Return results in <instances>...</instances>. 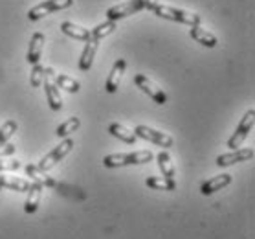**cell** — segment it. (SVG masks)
<instances>
[{"label":"cell","mask_w":255,"mask_h":239,"mask_svg":"<svg viewBox=\"0 0 255 239\" xmlns=\"http://www.w3.org/2000/svg\"><path fill=\"white\" fill-rule=\"evenodd\" d=\"M154 158L151 151H134V153H114L103 158L105 168H123V166H138L149 164Z\"/></svg>","instance_id":"cell-1"},{"label":"cell","mask_w":255,"mask_h":239,"mask_svg":"<svg viewBox=\"0 0 255 239\" xmlns=\"http://www.w3.org/2000/svg\"><path fill=\"white\" fill-rule=\"evenodd\" d=\"M152 13L160 18H167V20L187 24V26H197V24H200V17H198L197 13L186 11V9H180V7L165 6V4H158V6L152 9Z\"/></svg>","instance_id":"cell-2"},{"label":"cell","mask_w":255,"mask_h":239,"mask_svg":"<svg viewBox=\"0 0 255 239\" xmlns=\"http://www.w3.org/2000/svg\"><path fill=\"white\" fill-rule=\"evenodd\" d=\"M254 123H255V109H250L244 118L241 120L239 123V127L235 129V133L232 134V138L228 140V147L230 149H239V147L243 146V142L248 138V134L252 133V129H254Z\"/></svg>","instance_id":"cell-3"},{"label":"cell","mask_w":255,"mask_h":239,"mask_svg":"<svg viewBox=\"0 0 255 239\" xmlns=\"http://www.w3.org/2000/svg\"><path fill=\"white\" fill-rule=\"evenodd\" d=\"M72 147H74V140L72 138H64L61 144H59L57 147H53L52 151L48 153L46 157L41 158V162L37 164L39 166V169H42V171H48V169H52L57 166V162H61L66 155H68L70 151H72Z\"/></svg>","instance_id":"cell-4"},{"label":"cell","mask_w":255,"mask_h":239,"mask_svg":"<svg viewBox=\"0 0 255 239\" xmlns=\"http://www.w3.org/2000/svg\"><path fill=\"white\" fill-rule=\"evenodd\" d=\"M74 4V0H44L41 4H37L35 7H31L28 11L29 20H39V18L46 17L53 11H61V9H66Z\"/></svg>","instance_id":"cell-5"},{"label":"cell","mask_w":255,"mask_h":239,"mask_svg":"<svg viewBox=\"0 0 255 239\" xmlns=\"http://www.w3.org/2000/svg\"><path fill=\"white\" fill-rule=\"evenodd\" d=\"M134 134L141 138V140H147V142H152L154 146L158 147H173L174 140L173 136H169L167 133H162V131H156V129L152 127H147V125H138V127L134 129Z\"/></svg>","instance_id":"cell-6"},{"label":"cell","mask_w":255,"mask_h":239,"mask_svg":"<svg viewBox=\"0 0 255 239\" xmlns=\"http://www.w3.org/2000/svg\"><path fill=\"white\" fill-rule=\"evenodd\" d=\"M141 9H145V0H127L123 4H118V6H112L111 9H107V20L118 22L120 18L134 15V13L141 11Z\"/></svg>","instance_id":"cell-7"},{"label":"cell","mask_w":255,"mask_h":239,"mask_svg":"<svg viewBox=\"0 0 255 239\" xmlns=\"http://www.w3.org/2000/svg\"><path fill=\"white\" fill-rule=\"evenodd\" d=\"M134 83H136V87H138L143 94H147L154 103H158V105H165V103H167V96H165V92H163L158 85H154L147 76L138 74V76L134 77Z\"/></svg>","instance_id":"cell-8"},{"label":"cell","mask_w":255,"mask_h":239,"mask_svg":"<svg viewBox=\"0 0 255 239\" xmlns=\"http://www.w3.org/2000/svg\"><path fill=\"white\" fill-rule=\"evenodd\" d=\"M55 72L52 68H46V74H44V92H46V99H48V105L52 111H61L63 107V98H61V92H59V87L55 85V77H53Z\"/></svg>","instance_id":"cell-9"},{"label":"cell","mask_w":255,"mask_h":239,"mask_svg":"<svg viewBox=\"0 0 255 239\" xmlns=\"http://www.w3.org/2000/svg\"><path fill=\"white\" fill-rule=\"evenodd\" d=\"M254 158V149H233V153H226V155H219L215 164L219 168H228L237 162H246Z\"/></svg>","instance_id":"cell-10"},{"label":"cell","mask_w":255,"mask_h":239,"mask_svg":"<svg viewBox=\"0 0 255 239\" xmlns=\"http://www.w3.org/2000/svg\"><path fill=\"white\" fill-rule=\"evenodd\" d=\"M125 68H127V61H125V59H118L116 63H114L111 74H109V79H107V83H105V90H107L109 94L118 92Z\"/></svg>","instance_id":"cell-11"},{"label":"cell","mask_w":255,"mask_h":239,"mask_svg":"<svg viewBox=\"0 0 255 239\" xmlns=\"http://www.w3.org/2000/svg\"><path fill=\"white\" fill-rule=\"evenodd\" d=\"M42 48H44V33L35 31L33 35H31V41H29L26 61H28L29 64L39 63V59H41V55H42Z\"/></svg>","instance_id":"cell-12"},{"label":"cell","mask_w":255,"mask_h":239,"mask_svg":"<svg viewBox=\"0 0 255 239\" xmlns=\"http://www.w3.org/2000/svg\"><path fill=\"white\" fill-rule=\"evenodd\" d=\"M189 35H191L193 41H197L198 44H202V46L206 48H215L217 46V37L211 33V31H208L206 28H202L200 24H197V26H189Z\"/></svg>","instance_id":"cell-13"},{"label":"cell","mask_w":255,"mask_h":239,"mask_svg":"<svg viewBox=\"0 0 255 239\" xmlns=\"http://www.w3.org/2000/svg\"><path fill=\"white\" fill-rule=\"evenodd\" d=\"M228 184H232V175L222 173V175H217V177H213V179H209V181L204 182L202 186H200V193H202V195H213L215 192L226 188Z\"/></svg>","instance_id":"cell-14"},{"label":"cell","mask_w":255,"mask_h":239,"mask_svg":"<svg viewBox=\"0 0 255 239\" xmlns=\"http://www.w3.org/2000/svg\"><path fill=\"white\" fill-rule=\"evenodd\" d=\"M61 31H63L64 35L72 37V39H77V41H90L92 39V35H90V29L83 28V26H77V24L74 22H63L61 24Z\"/></svg>","instance_id":"cell-15"},{"label":"cell","mask_w":255,"mask_h":239,"mask_svg":"<svg viewBox=\"0 0 255 239\" xmlns=\"http://www.w3.org/2000/svg\"><path fill=\"white\" fill-rule=\"evenodd\" d=\"M41 193L42 186L39 182H31V186L28 190V199H26V204H24V212L26 214H35L37 208H39V203H41Z\"/></svg>","instance_id":"cell-16"},{"label":"cell","mask_w":255,"mask_h":239,"mask_svg":"<svg viewBox=\"0 0 255 239\" xmlns=\"http://www.w3.org/2000/svg\"><path fill=\"white\" fill-rule=\"evenodd\" d=\"M98 44L99 41H96V39L87 41V46H85V50L81 53V59H79V68L83 72H88L92 68L94 57H96V52H98Z\"/></svg>","instance_id":"cell-17"},{"label":"cell","mask_w":255,"mask_h":239,"mask_svg":"<svg viewBox=\"0 0 255 239\" xmlns=\"http://www.w3.org/2000/svg\"><path fill=\"white\" fill-rule=\"evenodd\" d=\"M24 169H26V175L31 177V179H33V182H39L41 186H48V188L57 186V182L53 181L52 177H48L46 171L39 169V166H35V164H28Z\"/></svg>","instance_id":"cell-18"},{"label":"cell","mask_w":255,"mask_h":239,"mask_svg":"<svg viewBox=\"0 0 255 239\" xmlns=\"http://www.w3.org/2000/svg\"><path fill=\"white\" fill-rule=\"evenodd\" d=\"M109 133L114 138H118V140L125 142V144H136V140H138V136L132 131H128L127 127H123L122 123H111L109 125Z\"/></svg>","instance_id":"cell-19"},{"label":"cell","mask_w":255,"mask_h":239,"mask_svg":"<svg viewBox=\"0 0 255 239\" xmlns=\"http://www.w3.org/2000/svg\"><path fill=\"white\" fill-rule=\"evenodd\" d=\"M156 162H158L160 171H162V177H165V179H174V164H173V158H171V155H169L167 151L158 153Z\"/></svg>","instance_id":"cell-20"},{"label":"cell","mask_w":255,"mask_h":239,"mask_svg":"<svg viewBox=\"0 0 255 239\" xmlns=\"http://www.w3.org/2000/svg\"><path fill=\"white\" fill-rule=\"evenodd\" d=\"M145 184L152 190H162V192H173L176 188L174 179H165V177H147Z\"/></svg>","instance_id":"cell-21"},{"label":"cell","mask_w":255,"mask_h":239,"mask_svg":"<svg viewBox=\"0 0 255 239\" xmlns=\"http://www.w3.org/2000/svg\"><path fill=\"white\" fill-rule=\"evenodd\" d=\"M0 186L7 188V190H15V192H28L31 182L24 181V179H15V177H4L0 175Z\"/></svg>","instance_id":"cell-22"},{"label":"cell","mask_w":255,"mask_h":239,"mask_svg":"<svg viewBox=\"0 0 255 239\" xmlns=\"http://www.w3.org/2000/svg\"><path fill=\"white\" fill-rule=\"evenodd\" d=\"M79 127H81V120H79L77 116H72L55 129V134H57V138H68L70 134L76 133Z\"/></svg>","instance_id":"cell-23"},{"label":"cell","mask_w":255,"mask_h":239,"mask_svg":"<svg viewBox=\"0 0 255 239\" xmlns=\"http://www.w3.org/2000/svg\"><path fill=\"white\" fill-rule=\"evenodd\" d=\"M55 85H57L59 88H63V90H66V92H72L76 94L81 90V85H79V81H76L74 77H68L64 76V74H57L55 76Z\"/></svg>","instance_id":"cell-24"},{"label":"cell","mask_w":255,"mask_h":239,"mask_svg":"<svg viewBox=\"0 0 255 239\" xmlns=\"http://www.w3.org/2000/svg\"><path fill=\"white\" fill-rule=\"evenodd\" d=\"M114 29H116V22H114V20H107V22L99 24V26H96L94 29H90V35H92V39H96V41H101V39H105L107 35L114 33Z\"/></svg>","instance_id":"cell-25"},{"label":"cell","mask_w":255,"mask_h":239,"mask_svg":"<svg viewBox=\"0 0 255 239\" xmlns=\"http://www.w3.org/2000/svg\"><path fill=\"white\" fill-rule=\"evenodd\" d=\"M44 74H46V68L42 66V64H33V70L29 74V83H31V87L33 88H39L44 81Z\"/></svg>","instance_id":"cell-26"},{"label":"cell","mask_w":255,"mask_h":239,"mask_svg":"<svg viewBox=\"0 0 255 239\" xmlns=\"http://www.w3.org/2000/svg\"><path fill=\"white\" fill-rule=\"evenodd\" d=\"M17 131V122H13V120H7L2 127H0V144H6L9 138H11L13 134Z\"/></svg>","instance_id":"cell-27"},{"label":"cell","mask_w":255,"mask_h":239,"mask_svg":"<svg viewBox=\"0 0 255 239\" xmlns=\"http://www.w3.org/2000/svg\"><path fill=\"white\" fill-rule=\"evenodd\" d=\"M20 168L18 160H6V158H0V173L2 171H17Z\"/></svg>","instance_id":"cell-28"},{"label":"cell","mask_w":255,"mask_h":239,"mask_svg":"<svg viewBox=\"0 0 255 239\" xmlns=\"http://www.w3.org/2000/svg\"><path fill=\"white\" fill-rule=\"evenodd\" d=\"M15 151H17L15 144H9V142H6V144H0V158L11 157Z\"/></svg>","instance_id":"cell-29"},{"label":"cell","mask_w":255,"mask_h":239,"mask_svg":"<svg viewBox=\"0 0 255 239\" xmlns=\"http://www.w3.org/2000/svg\"><path fill=\"white\" fill-rule=\"evenodd\" d=\"M160 4V0H145V9H154V7Z\"/></svg>","instance_id":"cell-30"},{"label":"cell","mask_w":255,"mask_h":239,"mask_svg":"<svg viewBox=\"0 0 255 239\" xmlns=\"http://www.w3.org/2000/svg\"><path fill=\"white\" fill-rule=\"evenodd\" d=\"M0 190H2V186H0Z\"/></svg>","instance_id":"cell-31"}]
</instances>
